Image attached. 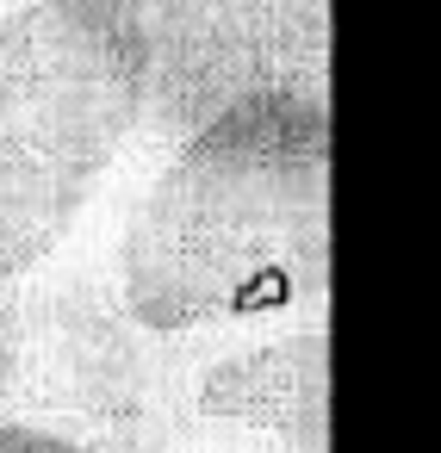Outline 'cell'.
Returning <instances> with one entry per match:
<instances>
[{"label":"cell","instance_id":"obj_3","mask_svg":"<svg viewBox=\"0 0 441 453\" xmlns=\"http://www.w3.org/2000/svg\"><path fill=\"white\" fill-rule=\"evenodd\" d=\"M329 354L323 317L311 311L298 329H255L230 348H205L187 366L156 379V410L193 434L255 441L274 453H323L329 422Z\"/></svg>","mask_w":441,"mask_h":453},{"label":"cell","instance_id":"obj_2","mask_svg":"<svg viewBox=\"0 0 441 453\" xmlns=\"http://www.w3.org/2000/svg\"><path fill=\"white\" fill-rule=\"evenodd\" d=\"M174 0H19L0 13V280L44 261L143 131Z\"/></svg>","mask_w":441,"mask_h":453},{"label":"cell","instance_id":"obj_4","mask_svg":"<svg viewBox=\"0 0 441 453\" xmlns=\"http://www.w3.org/2000/svg\"><path fill=\"white\" fill-rule=\"evenodd\" d=\"M0 453H131V447H106V441H81V434L50 428V422L0 416Z\"/></svg>","mask_w":441,"mask_h":453},{"label":"cell","instance_id":"obj_1","mask_svg":"<svg viewBox=\"0 0 441 453\" xmlns=\"http://www.w3.org/2000/svg\"><path fill=\"white\" fill-rule=\"evenodd\" d=\"M329 280L323 75L255 81L181 131L112 249V304L174 342L317 311Z\"/></svg>","mask_w":441,"mask_h":453}]
</instances>
